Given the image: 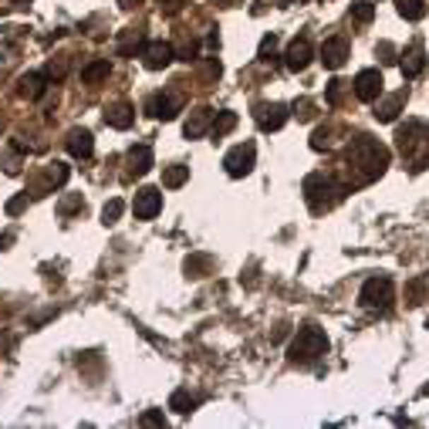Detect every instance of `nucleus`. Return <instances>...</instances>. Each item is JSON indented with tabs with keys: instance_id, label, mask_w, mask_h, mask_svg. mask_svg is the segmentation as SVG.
Here are the masks:
<instances>
[{
	"instance_id": "f257e3e1",
	"label": "nucleus",
	"mask_w": 429,
	"mask_h": 429,
	"mask_svg": "<svg viewBox=\"0 0 429 429\" xmlns=\"http://www.w3.org/2000/svg\"><path fill=\"white\" fill-rule=\"evenodd\" d=\"M348 163L355 169H365V183H368V180L382 176V169L389 166V153H385L379 142H372L368 136H358L348 146Z\"/></svg>"
},
{
	"instance_id": "f03ea898",
	"label": "nucleus",
	"mask_w": 429,
	"mask_h": 429,
	"mask_svg": "<svg viewBox=\"0 0 429 429\" xmlns=\"http://www.w3.org/2000/svg\"><path fill=\"white\" fill-rule=\"evenodd\" d=\"M345 193H348V186L335 183V180H331V176H324V172H315V176H307V180H305V199H307V206H311L315 213L331 210Z\"/></svg>"
},
{
	"instance_id": "7ed1b4c3",
	"label": "nucleus",
	"mask_w": 429,
	"mask_h": 429,
	"mask_svg": "<svg viewBox=\"0 0 429 429\" xmlns=\"http://www.w3.org/2000/svg\"><path fill=\"white\" fill-rule=\"evenodd\" d=\"M324 352H328V338H324L322 328H301L298 338L291 341V348H288L291 362H298V365H311Z\"/></svg>"
},
{
	"instance_id": "20e7f679",
	"label": "nucleus",
	"mask_w": 429,
	"mask_h": 429,
	"mask_svg": "<svg viewBox=\"0 0 429 429\" xmlns=\"http://www.w3.org/2000/svg\"><path fill=\"white\" fill-rule=\"evenodd\" d=\"M254 159H257L254 142H240V146H233L230 153L223 155V166H227V172H230L233 180H240V176H247L254 169Z\"/></svg>"
},
{
	"instance_id": "39448f33",
	"label": "nucleus",
	"mask_w": 429,
	"mask_h": 429,
	"mask_svg": "<svg viewBox=\"0 0 429 429\" xmlns=\"http://www.w3.org/2000/svg\"><path fill=\"white\" fill-rule=\"evenodd\" d=\"M362 305L365 307H379V311H385V307L392 305V281L389 277H372V281H365V288H362Z\"/></svg>"
},
{
	"instance_id": "423d86ee",
	"label": "nucleus",
	"mask_w": 429,
	"mask_h": 429,
	"mask_svg": "<svg viewBox=\"0 0 429 429\" xmlns=\"http://www.w3.org/2000/svg\"><path fill=\"white\" fill-rule=\"evenodd\" d=\"M382 71H375V68H365V71H358L355 78V95L362 98V102H375L379 95H382Z\"/></svg>"
},
{
	"instance_id": "0eeeda50",
	"label": "nucleus",
	"mask_w": 429,
	"mask_h": 429,
	"mask_svg": "<svg viewBox=\"0 0 429 429\" xmlns=\"http://www.w3.org/2000/svg\"><path fill=\"white\" fill-rule=\"evenodd\" d=\"M288 105H281V102H271V105H257V112H254V119H257V125H261L264 132H277L281 125L288 122Z\"/></svg>"
},
{
	"instance_id": "6e6552de",
	"label": "nucleus",
	"mask_w": 429,
	"mask_h": 429,
	"mask_svg": "<svg viewBox=\"0 0 429 429\" xmlns=\"http://www.w3.org/2000/svg\"><path fill=\"white\" fill-rule=\"evenodd\" d=\"M311 58H315V47H311V41H307V37H298V41H291V45H288V51H284V64H288L291 71H305L307 64H311Z\"/></svg>"
},
{
	"instance_id": "1a4fd4ad",
	"label": "nucleus",
	"mask_w": 429,
	"mask_h": 429,
	"mask_svg": "<svg viewBox=\"0 0 429 429\" xmlns=\"http://www.w3.org/2000/svg\"><path fill=\"white\" fill-rule=\"evenodd\" d=\"M132 210H136L139 220H153V216L163 210V193H159V189H153V186L139 189L136 203H132Z\"/></svg>"
},
{
	"instance_id": "9d476101",
	"label": "nucleus",
	"mask_w": 429,
	"mask_h": 429,
	"mask_svg": "<svg viewBox=\"0 0 429 429\" xmlns=\"http://www.w3.org/2000/svg\"><path fill=\"white\" fill-rule=\"evenodd\" d=\"M172 58H176V51H172V45H166V41H149V45L142 47V61H146V68H153V71L166 68Z\"/></svg>"
},
{
	"instance_id": "9b49d317",
	"label": "nucleus",
	"mask_w": 429,
	"mask_h": 429,
	"mask_svg": "<svg viewBox=\"0 0 429 429\" xmlns=\"http://www.w3.org/2000/svg\"><path fill=\"white\" fill-rule=\"evenodd\" d=\"M180 98L176 95H169V92H159V95H153L149 98V115H155V119H163V122H169V119H176V112H180Z\"/></svg>"
},
{
	"instance_id": "f8f14e48",
	"label": "nucleus",
	"mask_w": 429,
	"mask_h": 429,
	"mask_svg": "<svg viewBox=\"0 0 429 429\" xmlns=\"http://www.w3.org/2000/svg\"><path fill=\"white\" fill-rule=\"evenodd\" d=\"M68 153L75 155V159H88L95 153V139L88 129H71L68 132Z\"/></svg>"
},
{
	"instance_id": "ddd939ff",
	"label": "nucleus",
	"mask_w": 429,
	"mask_h": 429,
	"mask_svg": "<svg viewBox=\"0 0 429 429\" xmlns=\"http://www.w3.org/2000/svg\"><path fill=\"white\" fill-rule=\"evenodd\" d=\"M47 88V75H41V71H28V75H20V81H17V95L20 98H41Z\"/></svg>"
},
{
	"instance_id": "4468645a",
	"label": "nucleus",
	"mask_w": 429,
	"mask_h": 429,
	"mask_svg": "<svg viewBox=\"0 0 429 429\" xmlns=\"http://www.w3.org/2000/svg\"><path fill=\"white\" fill-rule=\"evenodd\" d=\"M348 58V41L345 37H331V41H324L322 45V61L328 68H341Z\"/></svg>"
},
{
	"instance_id": "2eb2a0df",
	"label": "nucleus",
	"mask_w": 429,
	"mask_h": 429,
	"mask_svg": "<svg viewBox=\"0 0 429 429\" xmlns=\"http://www.w3.org/2000/svg\"><path fill=\"white\" fill-rule=\"evenodd\" d=\"M105 122L112 125V129H129V125L136 122V112H132L129 102H115V105L105 108Z\"/></svg>"
},
{
	"instance_id": "dca6fc26",
	"label": "nucleus",
	"mask_w": 429,
	"mask_h": 429,
	"mask_svg": "<svg viewBox=\"0 0 429 429\" xmlns=\"http://www.w3.org/2000/svg\"><path fill=\"white\" fill-rule=\"evenodd\" d=\"M402 105H406V92L389 95L385 102H379V108H375V119H379V122H392L399 112H402Z\"/></svg>"
},
{
	"instance_id": "f3484780",
	"label": "nucleus",
	"mask_w": 429,
	"mask_h": 429,
	"mask_svg": "<svg viewBox=\"0 0 429 429\" xmlns=\"http://www.w3.org/2000/svg\"><path fill=\"white\" fill-rule=\"evenodd\" d=\"M210 108H196L189 119H186V125H183V132H186V139H199L206 129H210Z\"/></svg>"
},
{
	"instance_id": "a211bd4d",
	"label": "nucleus",
	"mask_w": 429,
	"mask_h": 429,
	"mask_svg": "<svg viewBox=\"0 0 429 429\" xmlns=\"http://www.w3.org/2000/svg\"><path fill=\"white\" fill-rule=\"evenodd\" d=\"M129 169H132L136 176L149 172V169H153V149H149V146H132V149H129Z\"/></svg>"
},
{
	"instance_id": "6ab92c4d",
	"label": "nucleus",
	"mask_w": 429,
	"mask_h": 429,
	"mask_svg": "<svg viewBox=\"0 0 429 429\" xmlns=\"http://www.w3.org/2000/svg\"><path fill=\"white\" fill-rule=\"evenodd\" d=\"M423 64H426L423 51H419V47H409V51L402 54V75H406V78H416L419 71H423Z\"/></svg>"
},
{
	"instance_id": "aec40b11",
	"label": "nucleus",
	"mask_w": 429,
	"mask_h": 429,
	"mask_svg": "<svg viewBox=\"0 0 429 429\" xmlns=\"http://www.w3.org/2000/svg\"><path fill=\"white\" fill-rule=\"evenodd\" d=\"M169 409H176L180 416H189L193 409H196V399L189 396L186 389H176V392L169 396Z\"/></svg>"
},
{
	"instance_id": "412c9836",
	"label": "nucleus",
	"mask_w": 429,
	"mask_h": 429,
	"mask_svg": "<svg viewBox=\"0 0 429 429\" xmlns=\"http://www.w3.org/2000/svg\"><path fill=\"white\" fill-rule=\"evenodd\" d=\"M210 267H213V257H210V254H193V257H186V274L189 277H203Z\"/></svg>"
},
{
	"instance_id": "4be33fe9",
	"label": "nucleus",
	"mask_w": 429,
	"mask_h": 429,
	"mask_svg": "<svg viewBox=\"0 0 429 429\" xmlns=\"http://www.w3.org/2000/svg\"><path fill=\"white\" fill-rule=\"evenodd\" d=\"M108 75H112V64H108V61H92L85 71H81V81H85V85H98V81L108 78Z\"/></svg>"
},
{
	"instance_id": "5701e85b",
	"label": "nucleus",
	"mask_w": 429,
	"mask_h": 429,
	"mask_svg": "<svg viewBox=\"0 0 429 429\" xmlns=\"http://www.w3.org/2000/svg\"><path fill=\"white\" fill-rule=\"evenodd\" d=\"M186 180H189V166H169V169H163V186H169V189L183 186Z\"/></svg>"
},
{
	"instance_id": "b1692460",
	"label": "nucleus",
	"mask_w": 429,
	"mask_h": 429,
	"mask_svg": "<svg viewBox=\"0 0 429 429\" xmlns=\"http://www.w3.org/2000/svg\"><path fill=\"white\" fill-rule=\"evenodd\" d=\"M233 125H237V115H233V112H216V119H213V125H210V132H213L216 139H223L233 129Z\"/></svg>"
},
{
	"instance_id": "393cba45",
	"label": "nucleus",
	"mask_w": 429,
	"mask_h": 429,
	"mask_svg": "<svg viewBox=\"0 0 429 429\" xmlns=\"http://www.w3.org/2000/svg\"><path fill=\"white\" fill-rule=\"evenodd\" d=\"M396 7L406 20H419V17L426 14V4L423 0H396Z\"/></svg>"
},
{
	"instance_id": "a878e982",
	"label": "nucleus",
	"mask_w": 429,
	"mask_h": 429,
	"mask_svg": "<svg viewBox=\"0 0 429 429\" xmlns=\"http://www.w3.org/2000/svg\"><path fill=\"white\" fill-rule=\"evenodd\" d=\"M122 199H108L105 203V210H102V223L105 227H112V223H119V216H122Z\"/></svg>"
},
{
	"instance_id": "bb28decb",
	"label": "nucleus",
	"mask_w": 429,
	"mask_h": 429,
	"mask_svg": "<svg viewBox=\"0 0 429 429\" xmlns=\"http://www.w3.org/2000/svg\"><path fill=\"white\" fill-rule=\"evenodd\" d=\"M139 47H142V34H139V31H129L122 41H119V54H125V58H129V54H136Z\"/></svg>"
},
{
	"instance_id": "cd10ccee",
	"label": "nucleus",
	"mask_w": 429,
	"mask_h": 429,
	"mask_svg": "<svg viewBox=\"0 0 429 429\" xmlns=\"http://www.w3.org/2000/svg\"><path fill=\"white\" fill-rule=\"evenodd\" d=\"M81 206H85L81 193H71V196H64L61 203H58V213H61V216H71L75 210H81Z\"/></svg>"
},
{
	"instance_id": "c85d7f7f",
	"label": "nucleus",
	"mask_w": 429,
	"mask_h": 429,
	"mask_svg": "<svg viewBox=\"0 0 429 429\" xmlns=\"http://www.w3.org/2000/svg\"><path fill=\"white\" fill-rule=\"evenodd\" d=\"M64 180H68V166H64V163H54V166L47 169V176H45V186H61Z\"/></svg>"
},
{
	"instance_id": "c756f323",
	"label": "nucleus",
	"mask_w": 429,
	"mask_h": 429,
	"mask_svg": "<svg viewBox=\"0 0 429 429\" xmlns=\"http://www.w3.org/2000/svg\"><path fill=\"white\" fill-rule=\"evenodd\" d=\"M352 17H355V20H362V24H368V20L375 17V7L365 4V0H358V4H352Z\"/></svg>"
},
{
	"instance_id": "7c9ffc66",
	"label": "nucleus",
	"mask_w": 429,
	"mask_h": 429,
	"mask_svg": "<svg viewBox=\"0 0 429 429\" xmlns=\"http://www.w3.org/2000/svg\"><path fill=\"white\" fill-rule=\"evenodd\" d=\"M274 54H277V37L274 34H267L261 41V61H274Z\"/></svg>"
},
{
	"instance_id": "2f4dec72",
	"label": "nucleus",
	"mask_w": 429,
	"mask_h": 429,
	"mask_svg": "<svg viewBox=\"0 0 429 429\" xmlns=\"http://www.w3.org/2000/svg\"><path fill=\"white\" fill-rule=\"evenodd\" d=\"M20 210H28V193H17L14 199H7V213L17 216Z\"/></svg>"
},
{
	"instance_id": "473e14b6",
	"label": "nucleus",
	"mask_w": 429,
	"mask_h": 429,
	"mask_svg": "<svg viewBox=\"0 0 429 429\" xmlns=\"http://www.w3.org/2000/svg\"><path fill=\"white\" fill-rule=\"evenodd\" d=\"M142 426H166V416L159 413V409H153V413L142 416Z\"/></svg>"
},
{
	"instance_id": "72a5a7b5",
	"label": "nucleus",
	"mask_w": 429,
	"mask_h": 429,
	"mask_svg": "<svg viewBox=\"0 0 429 429\" xmlns=\"http://www.w3.org/2000/svg\"><path fill=\"white\" fill-rule=\"evenodd\" d=\"M45 75L47 78H64V75H68V61H51Z\"/></svg>"
},
{
	"instance_id": "f704fd0d",
	"label": "nucleus",
	"mask_w": 429,
	"mask_h": 429,
	"mask_svg": "<svg viewBox=\"0 0 429 429\" xmlns=\"http://www.w3.org/2000/svg\"><path fill=\"white\" fill-rule=\"evenodd\" d=\"M341 85H345V81H331V85H328V105H338V102H341Z\"/></svg>"
},
{
	"instance_id": "c9c22d12",
	"label": "nucleus",
	"mask_w": 429,
	"mask_h": 429,
	"mask_svg": "<svg viewBox=\"0 0 429 429\" xmlns=\"http://www.w3.org/2000/svg\"><path fill=\"white\" fill-rule=\"evenodd\" d=\"M423 288H426L423 281H413V284H409V298H413V305H419V298H423Z\"/></svg>"
},
{
	"instance_id": "e433bc0d",
	"label": "nucleus",
	"mask_w": 429,
	"mask_h": 429,
	"mask_svg": "<svg viewBox=\"0 0 429 429\" xmlns=\"http://www.w3.org/2000/svg\"><path fill=\"white\" fill-rule=\"evenodd\" d=\"M294 108H298V119H311V115H315V112H311V108H315L311 102H301V105H294Z\"/></svg>"
},
{
	"instance_id": "4c0bfd02",
	"label": "nucleus",
	"mask_w": 429,
	"mask_h": 429,
	"mask_svg": "<svg viewBox=\"0 0 429 429\" xmlns=\"http://www.w3.org/2000/svg\"><path fill=\"white\" fill-rule=\"evenodd\" d=\"M163 4H166V11H169V14H176V11H180V4H183V0H163Z\"/></svg>"
},
{
	"instance_id": "58836bf2",
	"label": "nucleus",
	"mask_w": 429,
	"mask_h": 429,
	"mask_svg": "<svg viewBox=\"0 0 429 429\" xmlns=\"http://www.w3.org/2000/svg\"><path fill=\"white\" fill-rule=\"evenodd\" d=\"M119 4H122L125 11H132V7H139V0H119Z\"/></svg>"
},
{
	"instance_id": "ea45409f",
	"label": "nucleus",
	"mask_w": 429,
	"mask_h": 429,
	"mask_svg": "<svg viewBox=\"0 0 429 429\" xmlns=\"http://www.w3.org/2000/svg\"><path fill=\"white\" fill-rule=\"evenodd\" d=\"M17 4H20V7H24V4H31V0H17Z\"/></svg>"
},
{
	"instance_id": "a19ab883",
	"label": "nucleus",
	"mask_w": 429,
	"mask_h": 429,
	"mask_svg": "<svg viewBox=\"0 0 429 429\" xmlns=\"http://www.w3.org/2000/svg\"><path fill=\"white\" fill-rule=\"evenodd\" d=\"M426 396H429V385H426Z\"/></svg>"
}]
</instances>
